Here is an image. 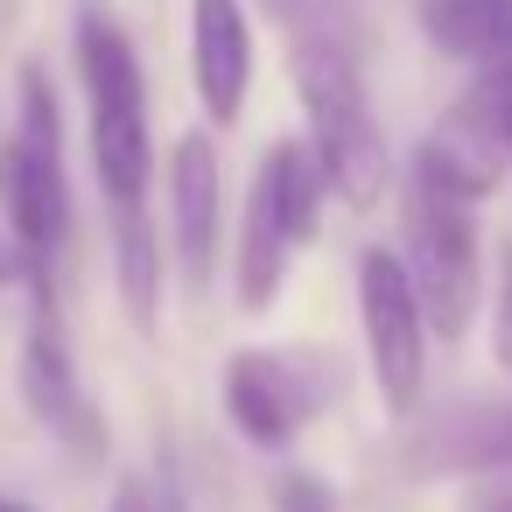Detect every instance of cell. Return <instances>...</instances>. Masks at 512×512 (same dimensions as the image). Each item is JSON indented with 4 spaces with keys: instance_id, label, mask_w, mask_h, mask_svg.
Instances as JSON below:
<instances>
[{
    "instance_id": "277c9868",
    "label": "cell",
    "mask_w": 512,
    "mask_h": 512,
    "mask_svg": "<svg viewBox=\"0 0 512 512\" xmlns=\"http://www.w3.org/2000/svg\"><path fill=\"white\" fill-rule=\"evenodd\" d=\"M344 386V365L316 344H246L225 358V421L253 449H288Z\"/></svg>"
},
{
    "instance_id": "7c38bea8",
    "label": "cell",
    "mask_w": 512,
    "mask_h": 512,
    "mask_svg": "<svg viewBox=\"0 0 512 512\" xmlns=\"http://www.w3.org/2000/svg\"><path fill=\"white\" fill-rule=\"evenodd\" d=\"M498 176H505V169H498V148H491L484 134H470L463 120H449L442 134H428V148L414 155V183L435 190V197H449V204L491 197Z\"/></svg>"
},
{
    "instance_id": "6da1fadb",
    "label": "cell",
    "mask_w": 512,
    "mask_h": 512,
    "mask_svg": "<svg viewBox=\"0 0 512 512\" xmlns=\"http://www.w3.org/2000/svg\"><path fill=\"white\" fill-rule=\"evenodd\" d=\"M78 78H85V120H92V176L120 211H148L155 183V134H148V78L141 50L120 29L106 0H78Z\"/></svg>"
},
{
    "instance_id": "2e32d148",
    "label": "cell",
    "mask_w": 512,
    "mask_h": 512,
    "mask_svg": "<svg viewBox=\"0 0 512 512\" xmlns=\"http://www.w3.org/2000/svg\"><path fill=\"white\" fill-rule=\"evenodd\" d=\"M260 8L288 29V43H337V50H351L344 0H260Z\"/></svg>"
},
{
    "instance_id": "8fae6325",
    "label": "cell",
    "mask_w": 512,
    "mask_h": 512,
    "mask_svg": "<svg viewBox=\"0 0 512 512\" xmlns=\"http://www.w3.org/2000/svg\"><path fill=\"white\" fill-rule=\"evenodd\" d=\"M421 29L477 78H512V0H421Z\"/></svg>"
},
{
    "instance_id": "5b68a950",
    "label": "cell",
    "mask_w": 512,
    "mask_h": 512,
    "mask_svg": "<svg viewBox=\"0 0 512 512\" xmlns=\"http://www.w3.org/2000/svg\"><path fill=\"white\" fill-rule=\"evenodd\" d=\"M400 267L421 302V323L435 337H463L477 309V225L470 204H449L421 183H407V218H400Z\"/></svg>"
},
{
    "instance_id": "d6986e66",
    "label": "cell",
    "mask_w": 512,
    "mask_h": 512,
    "mask_svg": "<svg viewBox=\"0 0 512 512\" xmlns=\"http://www.w3.org/2000/svg\"><path fill=\"white\" fill-rule=\"evenodd\" d=\"M148 505H155V512H190V491H183V477H176V456H162V463H155Z\"/></svg>"
},
{
    "instance_id": "30bf717a",
    "label": "cell",
    "mask_w": 512,
    "mask_h": 512,
    "mask_svg": "<svg viewBox=\"0 0 512 512\" xmlns=\"http://www.w3.org/2000/svg\"><path fill=\"white\" fill-rule=\"evenodd\" d=\"M190 78H197L204 113L232 127L253 85V29L239 0H190Z\"/></svg>"
},
{
    "instance_id": "5bb4252c",
    "label": "cell",
    "mask_w": 512,
    "mask_h": 512,
    "mask_svg": "<svg viewBox=\"0 0 512 512\" xmlns=\"http://www.w3.org/2000/svg\"><path fill=\"white\" fill-rule=\"evenodd\" d=\"M113 274H120V302H127L134 330L155 337V323H162V239H155L148 211L113 218Z\"/></svg>"
},
{
    "instance_id": "3957f363",
    "label": "cell",
    "mask_w": 512,
    "mask_h": 512,
    "mask_svg": "<svg viewBox=\"0 0 512 512\" xmlns=\"http://www.w3.org/2000/svg\"><path fill=\"white\" fill-rule=\"evenodd\" d=\"M302 113H309V155L323 169V190H337L344 204H372L386 190V134L365 106L358 64L337 43H295L288 50Z\"/></svg>"
},
{
    "instance_id": "9a60e30c",
    "label": "cell",
    "mask_w": 512,
    "mask_h": 512,
    "mask_svg": "<svg viewBox=\"0 0 512 512\" xmlns=\"http://www.w3.org/2000/svg\"><path fill=\"white\" fill-rule=\"evenodd\" d=\"M288 253H295V246H288V232L274 225L267 197L246 190V218H239V309H246V316L274 309L281 274H288Z\"/></svg>"
},
{
    "instance_id": "ac0fdd59",
    "label": "cell",
    "mask_w": 512,
    "mask_h": 512,
    "mask_svg": "<svg viewBox=\"0 0 512 512\" xmlns=\"http://www.w3.org/2000/svg\"><path fill=\"white\" fill-rule=\"evenodd\" d=\"M274 512H337V491L316 477V470H288L274 484Z\"/></svg>"
},
{
    "instance_id": "7a4b0ae2",
    "label": "cell",
    "mask_w": 512,
    "mask_h": 512,
    "mask_svg": "<svg viewBox=\"0 0 512 512\" xmlns=\"http://www.w3.org/2000/svg\"><path fill=\"white\" fill-rule=\"evenodd\" d=\"M15 127L0 134V225H8L15 267L50 281V267L71 246V183H64V120H57V85L43 64H22V99Z\"/></svg>"
},
{
    "instance_id": "9c48e42d",
    "label": "cell",
    "mask_w": 512,
    "mask_h": 512,
    "mask_svg": "<svg viewBox=\"0 0 512 512\" xmlns=\"http://www.w3.org/2000/svg\"><path fill=\"white\" fill-rule=\"evenodd\" d=\"M218 225H225V169L211 134H183L169 155V239L190 274V288L211 281L218 267Z\"/></svg>"
},
{
    "instance_id": "44dd1931",
    "label": "cell",
    "mask_w": 512,
    "mask_h": 512,
    "mask_svg": "<svg viewBox=\"0 0 512 512\" xmlns=\"http://www.w3.org/2000/svg\"><path fill=\"white\" fill-rule=\"evenodd\" d=\"M0 512H36L29 498H15V491H0Z\"/></svg>"
},
{
    "instance_id": "52a82bcc",
    "label": "cell",
    "mask_w": 512,
    "mask_h": 512,
    "mask_svg": "<svg viewBox=\"0 0 512 512\" xmlns=\"http://www.w3.org/2000/svg\"><path fill=\"white\" fill-rule=\"evenodd\" d=\"M15 379H22V400L43 428L71 435V449L99 456V414L85 400V379H78V358H71V337H64V316H57V288L36 274L29 281V337H22V358H15Z\"/></svg>"
},
{
    "instance_id": "8992f818",
    "label": "cell",
    "mask_w": 512,
    "mask_h": 512,
    "mask_svg": "<svg viewBox=\"0 0 512 512\" xmlns=\"http://www.w3.org/2000/svg\"><path fill=\"white\" fill-rule=\"evenodd\" d=\"M358 316H365V351H372L379 400H386L393 421H407L414 400H421V372H428V323H421V302L407 288L400 253H386V246L358 253Z\"/></svg>"
},
{
    "instance_id": "ba28073f",
    "label": "cell",
    "mask_w": 512,
    "mask_h": 512,
    "mask_svg": "<svg viewBox=\"0 0 512 512\" xmlns=\"http://www.w3.org/2000/svg\"><path fill=\"white\" fill-rule=\"evenodd\" d=\"M407 477H477V470H512V393L505 400H449L414 421L400 449Z\"/></svg>"
},
{
    "instance_id": "ffe728a7",
    "label": "cell",
    "mask_w": 512,
    "mask_h": 512,
    "mask_svg": "<svg viewBox=\"0 0 512 512\" xmlns=\"http://www.w3.org/2000/svg\"><path fill=\"white\" fill-rule=\"evenodd\" d=\"M106 512H155V505H148V484H141V477H120V491H113Z\"/></svg>"
},
{
    "instance_id": "7402d4cb",
    "label": "cell",
    "mask_w": 512,
    "mask_h": 512,
    "mask_svg": "<svg viewBox=\"0 0 512 512\" xmlns=\"http://www.w3.org/2000/svg\"><path fill=\"white\" fill-rule=\"evenodd\" d=\"M8 274H15V260H8V253H0V281H8Z\"/></svg>"
},
{
    "instance_id": "4fadbf2b",
    "label": "cell",
    "mask_w": 512,
    "mask_h": 512,
    "mask_svg": "<svg viewBox=\"0 0 512 512\" xmlns=\"http://www.w3.org/2000/svg\"><path fill=\"white\" fill-rule=\"evenodd\" d=\"M253 190L267 197V211L288 232V246L316 239V225H323V169H316L309 141H274L267 162H260V176H253Z\"/></svg>"
},
{
    "instance_id": "e0dca14e",
    "label": "cell",
    "mask_w": 512,
    "mask_h": 512,
    "mask_svg": "<svg viewBox=\"0 0 512 512\" xmlns=\"http://www.w3.org/2000/svg\"><path fill=\"white\" fill-rule=\"evenodd\" d=\"M491 358L512 379V232L498 239V295H491Z\"/></svg>"
}]
</instances>
